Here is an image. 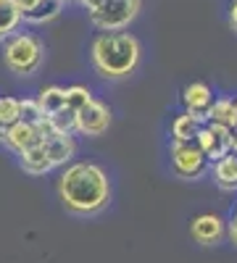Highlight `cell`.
Instances as JSON below:
<instances>
[{"label": "cell", "mask_w": 237, "mask_h": 263, "mask_svg": "<svg viewBox=\"0 0 237 263\" xmlns=\"http://www.w3.org/2000/svg\"><path fill=\"white\" fill-rule=\"evenodd\" d=\"M42 147H45V156L50 158L53 168L56 166H66L74 153H77V142L71 135H61V132H50L48 137H42Z\"/></svg>", "instance_id": "9c48e42d"}, {"label": "cell", "mask_w": 237, "mask_h": 263, "mask_svg": "<svg viewBox=\"0 0 237 263\" xmlns=\"http://www.w3.org/2000/svg\"><path fill=\"white\" fill-rule=\"evenodd\" d=\"M58 197L74 216H98L111 203V182L98 163L79 161L58 177Z\"/></svg>", "instance_id": "6da1fadb"}, {"label": "cell", "mask_w": 237, "mask_h": 263, "mask_svg": "<svg viewBox=\"0 0 237 263\" xmlns=\"http://www.w3.org/2000/svg\"><path fill=\"white\" fill-rule=\"evenodd\" d=\"M232 218H237V208H234V216H232Z\"/></svg>", "instance_id": "83f0119b"}, {"label": "cell", "mask_w": 237, "mask_h": 263, "mask_svg": "<svg viewBox=\"0 0 237 263\" xmlns=\"http://www.w3.org/2000/svg\"><path fill=\"white\" fill-rule=\"evenodd\" d=\"M48 124L53 132H61V135H74L77 132V111H71V108H58L56 114L48 116Z\"/></svg>", "instance_id": "d6986e66"}, {"label": "cell", "mask_w": 237, "mask_h": 263, "mask_svg": "<svg viewBox=\"0 0 237 263\" xmlns=\"http://www.w3.org/2000/svg\"><path fill=\"white\" fill-rule=\"evenodd\" d=\"M203 124H206L203 119H198V116H192V114L185 111L182 116H177L174 124H171V135H174V140H179V142H185V140H195Z\"/></svg>", "instance_id": "e0dca14e"}, {"label": "cell", "mask_w": 237, "mask_h": 263, "mask_svg": "<svg viewBox=\"0 0 237 263\" xmlns=\"http://www.w3.org/2000/svg\"><path fill=\"white\" fill-rule=\"evenodd\" d=\"M77 3H79V6H84L87 11H93V8H95V6L100 3V0H77Z\"/></svg>", "instance_id": "484cf974"}, {"label": "cell", "mask_w": 237, "mask_h": 263, "mask_svg": "<svg viewBox=\"0 0 237 263\" xmlns=\"http://www.w3.org/2000/svg\"><path fill=\"white\" fill-rule=\"evenodd\" d=\"M19 100L16 98H0V126H13L19 121Z\"/></svg>", "instance_id": "ffe728a7"}, {"label": "cell", "mask_w": 237, "mask_h": 263, "mask_svg": "<svg viewBox=\"0 0 237 263\" xmlns=\"http://www.w3.org/2000/svg\"><path fill=\"white\" fill-rule=\"evenodd\" d=\"M234 103H237V100H234ZM232 132H234V135H237V124H234V129H232Z\"/></svg>", "instance_id": "4316f807"}, {"label": "cell", "mask_w": 237, "mask_h": 263, "mask_svg": "<svg viewBox=\"0 0 237 263\" xmlns=\"http://www.w3.org/2000/svg\"><path fill=\"white\" fill-rule=\"evenodd\" d=\"M182 100H185V108H187V114H192V116H198V119H208V111H211V105H213V92H211V87L208 84H203V82H195V84H190V87H185V95H182Z\"/></svg>", "instance_id": "30bf717a"}, {"label": "cell", "mask_w": 237, "mask_h": 263, "mask_svg": "<svg viewBox=\"0 0 237 263\" xmlns=\"http://www.w3.org/2000/svg\"><path fill=\"white\" fill-rule=\"evenodd\" d=\"M63 3H66V0H63Z\"/></svg>", "instance_id": "f1b7e54d"}, {"label": "cell", "mask_w": 237, "mask_h": 263, "mask_svg": "<svg viewBox=\"0 0 237 263\" xmlns=\"http://www.w3.org/2000/svg\"><path fill=\"white\" fill-rule=\"evenodd\" d=\"M19 121H27V124H40L45 119L42 108L37 105V100H19Z\"/></svg>", "instance_id": "44dd1931"}, {"label": "cell", "mask_w": 237, "mask_h": 263, "mask_svg": "<svg viewBox=\"0 0 237 263\" xmlns=\"http://www.w3.org/2000/svg\"><path fill=\"white\" fill-rule=\"evenodd\" d=\"M42 142V132L37 124H27V121H16L13 126H6V135H3V145L8 150H13L16 156L24 153L34 145Z\"/></svg>", "instance_id": "ba28073f"}, {"label": "cell", "mask_w": 237, "mask_h": 263, "mask_svg": "<svg viewBox=\"0 0 237 263\" xmlns=\"http://www.w3.org/2000/svg\"><path fill=\"white\" fill-rule=\"evenodd\" d=\"M42 61H45V45L37 34L29 32H13L6 37L3 45V63L8 66V71L16 77H32L40 71Z\"/></svg>", "instance_id": "3957f363"}, {"label": "cell", "mask_w": 237, "mask_h": 263, "mask_svg": "<svg viewBox=\"0 0 237 263\" xmlns=\"http://www.w3.org/2000/svg\"><path fill=\"white\" fill-rule=\"evenodd\" d=\"M229 27L237 32V3H232V11H229Z\"/></svg>", "instance_id": "cb8c5ba5"}, {"label": "cell", "mask_w": 237, "mask_h": 263, "mask_svg": "<svg viewBox=\"0 0 237 263\" xmlns=\"http://www.w3.org/2000/svg\"><path fill=\"white\" fill-rule=\"evenodd\" d=\"M61 11H63V0H40L34 8L21 13V21H27V24H48V21L61 16Z\"/></svg>", "instance_id": "5bb4252c"}, {"label": "cell", "mask_w": 237, "mask_h": 263, "mask_svg": "<svg viewBox=\"0 0 237 263\" xmlns=\"http://www.w3.org/2000/svg\"><path fill=\"white\" fill-rule=\"evenodd\" d=\"M213 182L224 192L237 190V153H227L219 161H213Z\"/></svg>", "instance_id": "7c38bea8"}, {"label": "cell", "mask_w": 237, "mask_h": 263, "mask_svg": "<svg viewBox=\"0 0 237 263\" xmlns=\"http://www.w3.org/2000/svg\"><path fill=\"white\" fill-rule=\"evenodd\" d=\"M90 100H93V95H90L87 87H69L66 90V108H71V111H79V108Z\"/></svg>", "instance_id": "7402d4cb"}, {"label": "cell", "mask_w": 237, "mask_h": 263, "mask_svg": "<svg viewBox=\"0 0 237 263\" xmlns=\"http://www.w3.org/2000/svg\"><path fill=\"white\" fill-rule=\"evenodd\" d=\"M21 27V11L13 0H0V42L19 32Z\"/></svg>", "instance_id": "2e32d148"}, {"label": "cell", "mask_w": 237, "mask_h": 263, "mask_svg": "<svg viewBox=\"0 0 237 263\" xmlns=\"http://www.w3.org/2000/svg\"><path fill=\"white\" fill-rule=\"evenodd\" d=\"M232 137L234 132L224 124H213V121H206L198 132V145L203 147V153L208 156V161H219L222 156H227V153L232 150Z\"/></svg>", "instance_id": "8992f818"}, {"label": "cell", "mask_w": 237, "mask_h": 263, "mask_svg": "<svg viewBox=\"0 0 237 263\" xmlns=\"http://www.w3.org/2000/svg\"><path fill=\"white\" fill-rule=\"evenodd\" d=\"M229 237H232V242L237 245V218H232V221H229Z\"/></svg>", "instance_id": "d4e9b609"}, {"label": "cell", "mask_w": 237, "mask_h": 263, "mask_svg": "<svg viewBox=\"0 0 237 263\" xmlns=\"http://www.w3.org/2000/svg\"><path fill=\"white\" fill-rule=\"evenodd\" d=\"M19 163H21V168H24L27 174H34V177H42V174L53 171V163L45 156L42 142L34 145V147H29V150H24V153H19Z\"/></svg>", "instance_id": "4fadbf2b"}, {"label": "cell", "mask_w": 237, "mask_h": 263, "mask_svg": "<svg viewBox=\"0 0 237 263\" xmlns=\"http://www.w3.org/2000/svg\"><path fill=\"white\" fill-rule=\"evenodd\" d=\"M37 105L42 108L45 116L56 114L58 108L66 105V90H61V87H45V90L40 92V98H37Z\"/></svg>", "instance_id": "ac0fdd59"}, {"label": "cell", "mask_w": 237, "mask_h": 263, "mask_svg": "<svg viewBox=\"0 0 237 263\" xmlns=\"http://www.w3.org/2000/svg\"><path fill=\"white\" fill-rule=\"evenodd\" d=\"M140 40L132 32H103L93 42V66L103 79H126L140 66Z\"/></svg>", "instance_id": "7a4b0ae2"}, {"label": "cell", "mask_w": 237, "mask_h": 263, "mask_svg": "<svg viewBox=\"0 0 237 263\" xmlns=\"http://www.w3.org/2000/svg\"><path fill=\"white\" fill-rule=\"evenodd\" d=\"M13 3L19 6V11H21V13H27L29 8H34V6L40 3V0H13Z\"/></svg>", "instance_id": "603a6c76"}, {"label": "cell", "mask_w": 237, "mask_h": 263, "mask_svg": "<svg viewBox=\"0 0 237 263\" xmlns=\"http://www.w3.org/2000/svg\"><path fill=\"white\" fill-rule=\"evenodd\" d=\"M108 126H111V111H108V105L100 103V100L84 103L77 111V132H82V135L100 137L108 132Z\"/></svg>", "instance_id": "52a82bcc"}, {"label": "cell", "mask_w": 237, "mask_h": 263, "mask_svg": "<svg viewBox=\"0 0 237 263\" xmlns=\"http://www.w3.org/2000/svg\"><path fill=\"white\" fill-rule=\"evenodd\" d=\"M171 168H174L179 179L195 182L208 174L211 161L203 153V147L198 145V140H185V142L174 140L171 142Z\"/></svg>", "instance_id": "5b68a950"}, {"label": "cell", "mask_w": 237, "mask_h": 263, "mask_svg": "<svg viewBox=\"0 0 237 263\" xmlns=\"http://www.w3.org/2000/svg\"><path fill=\"white\" fill-rule=\"evenodd\" d=\"M206 121L224 124V126L234 129V124H237V103L232 98H216V100H213V105H211Z\"/></svg>", "instance_id": "9a60e30c"}, {"label": "cell", "mask_w": 237, "mask_h": 263, "mask_svg": "<svg viewBox=\"0 0 237 263\" xmlns=\"http://www.w3.org/2000/svg\"><path fill=\"white\" fill-rule=\"evenodd\" d=\"M142 0H100L90 11V24L100 32L126 29L140 13Z\"/></svg>", "instance_id": "277c9868"}, {"label": "cell", "mask_w": 237, "mask_h": 263, "mask_svg": "<svg viewBox=\"0 0 237 263\" xmlns=\"http://www.w3.org/2000/svg\"><path fill=\"white\" fill-rule=\"evenodd\" d=\"M190 232H192V237H195L200 245H216V242H222V237H224V221L216 213H203V216H198L195 221H192Z\"/></svg>", "instance_id": "8fae6325"}]
</instances>
